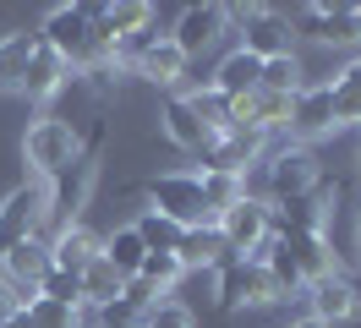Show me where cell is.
I'll list each match as a JSON object with an SVG mask.
<instances>
[{"label":"cell","mask_w":361,"mask_h":328,"mask_svg":"<svg viewBox=\"0 0 361 328\" xmlns=\"http://www.w3.org/2000/svg\"><path fill=\"white\" fill-rule=\"evenodd\" d=\"M23 159H27V170H33V181H55L61 170H71V164L82 159V137H77L71 121L44 115V121H33V126H27Z\"/></svg>","instance_id":"obj_1"},{"label":"cell","mask_w":361,"mask_h":328,"mask_svg":"<svg viewBox=\"0 0 361 328\" xmlns=\"http://www.w3.org/2000/svg\"><path fill=\"white\" fill-rule=\"evenodd\" d=\"M323 186V164H317L312 148H279L263 159V202H295V197H312Z\"/></svg>","instance_id":"obj_2"},{"label":"cell","mask_w":361,"mask_h":328,"mask_svg":"<svg viewBox=\"0 0 361 328\" xmlns=\"http://www.w3.org/2000/svg\"><path fill=\"white\" fill-rule=\"evenodd\" d=\"M148 202H154L164 219H176L180 230H197V224H214L203 202V181L197 170H170V175H154L148 181Z\"/></svg>","instance_id":"obj_3"},{"label":"cell","mask_w":361,"mask_h":328,"mask_svg":"<svg viewBox=\"0 0 361 328\" xmlns=\"http://www.w3.org/2000/svg\"><path fill=\"white\" fill-rule=\"evenodd\" d=\"M230 22H241V49L257 55V61H274V55H290V39L295 28L285 11H274V6H225Z\"/></svg>","instance_id":"obj_4"},{"label":"cell","mask_w":361,"mask_h":328,"mask_svg":"<svg viewBox=\"0 0 361 328\" xmlns=\"http://www.w3.org/2000/svg\"><path fill=\"white\" fill-rule=\"evenodd\" d=\"M49 224V186L44 181H27L0 202V252L17 246V241H33Z\"/></svg>","instance_id":"obj_5"},{"label":"cell","mask_w":361,"mask_h":328,"mask_svg":"<svg viewBox=\"0 0 361 328\" xmlns=\"http://www.w3.org/2000/svg\"><path fill=\"white\" fill-rule=\"evenodd\" d=\"M285 17H290V28H301L317 44H361V6H323V0H312V6H295Z\"/></svg>","instance_id":"obj_6"},{"label":"cell","mask_w":361,"mask_h":328,"mask_svg":"<svg viewBox=\"0 0 361 328\" xmlns=\"http://www.w3.org/2000/svg\"><path fill=\"white\" fill-rule=\"evenodd\" d=\"M214 274H219V306H274L279 301L269 268L252 262V257H230V262H219Z\"/></svg>","instance_id":"obj_7"},{"label":"cell","mask_w":361,"mask_h":328,"mask_svg":"<svg viewBox=\"0 0 361 328\" xmlns=\"http://www.w3.org/2000/svg\"><path fill=\"white\" fill-rule=\"evenodd\" d=\"M263 159H269V137L235 126V131H225V137H214V148L203 153V170L197 175H247L252 164H263Z\"/></svg>","instance_id":"obj_8"},{"label":"cell","mask_w":361,"mask_h":328,"mask_svg":"<svg viewBox=\"0 0 361 328\" xmlns=\"http://www.w3.org/2000/svg\"><path fill=\"white\" fill-rule=\"evenodd\" d=\"M49 268H55V257H49V241L44 236L17 241V246H6V252H0V279L23 296V306L39 296V279H44Z\"/></svg>","instance_id":"obj_9"},{"label":"cell","mask_w":361,"mask_h":328,"mask_svg":"<svg viewBox=\"0 0 361 328\" xmlns=\"http://www.w3.org/2000/svg\"><path fill=\"white\" fill-rule=\"evenodd\" d=\"M230 33V17H225V6H186L176 17V28H170V44H176L180 55L192 61V55H208L214 44Z\"/></svg>","instance_id":"obj_10"},{"label":"cell","mask_w":361,"mask_h":328,"mask_svg":"<svg viewBox=\"0 0 361 328\" xmlns=\"http://www.w3.org/2000/svg\"><path fill=\"white\" fill-rule=\"evenodd\" d=\"M334 83H312V87H301L295 93V104H290V137L307 148L312 137H323V131H334Z\"/></svg>","instance_id":"obj_11"},{"label":"cell","mask_w":361,"mask_h":328,"mask_svg":"<svg viewBox=\"0 0 361 328\" xmlns=\"http://www.w3.org/2000/svg\"><path fill=\"white\" fill-rule=\"evenodd\" d=\"M301 296H307V306H312V317L323 328H334V323H345V317H356V312H361V290L350 279H339V274L307 284Z\"/></svg>","instance_id":"obj_12"},{"label":"cell","mask_w":361,"mask_h":328,"mask_svg":"<svg viewBox=\"0 0 361 328\" xmlns=\"http://www.w3.org/2000/svg\"><path fill=\"white\" fill-rule=\"evenodd\" d=\"M219 236L230 241L235 257H247L252 246L269 236V202H263V197H241L230 214H219Z\"/></svg>","instance_id":"obj_13"},{"label":"cell","mask_w":361,"mask_h":328,"mask_svg":"<svg viewBox=\"0 0 361 328\" xmlns=\"http://www.w3.org/2000/svg\"><path fill=\"white\" fill-rule=\"evenodd\" d=\"M159 126H164V137H170L180 153H197V159H203V153L214 148V131H208L203 121L186 109V99H180V93H176V99H164V109H159Z\"/></svg>","instance_id":"obj_14"},{"label":"cell","mask_w":361,"mask_h":328,"mask_svg":"<svg viewBox=\"0 0 361 328\" xmlns=\"http://www.w3.org/2000/svg\"><path fill=\"white\" fill-rule=\"evenodd\" d=\"M66 77H71V66L49 49L44 39L33 44V61H27V77H23V99H33V104H49L61 87H66Z\"/></svg>","instance_id":"obj_15"},{"label":"cell","mask_w":361,"mask_h":328,"mask_svg":"<svg viewBox=\"0 0 361 328\" xmlns=\"http://www.w3.org/2000/svg\"><path fill=\"white\" fill-rule=\"evenodd\" d=\"M99 252H104V236H93L88 224H66V230H55V241H49V257H55V268H66V274H82Z\"/></svg>","instance_id":"obj_16"},{"label":"cell","mask_w":361,"mask_h":328,"mask_svg":"<svg viewBox=\"0 0 361 328\" xmlns=\"http://www.w3.org/2000/svg\"><path fill=\"white\" fill-rule=\"evenodd\" d=\"M176 257H180V268L192 274V268H219V262H230L235 252H230V241L219 236V224H197V230L180 236Z\"/></svg>","instance_id":"obj_17"},{"label":"cell","mask_w":361,"mask_h":328,"mask_svg":"<svg viewBox=\"0 0 361 328\" xmlns=\"http://www.w3.org/2000/svg\"><path fill=\"white\" fill-rule=\"evenodd\" d=\"M279 246L290 252L295 274H301V284H317V279H329V274H339V268H334V246H329V236H285Z\"/></svg>","instance_id":"obj_18"},{"label":"cell","mask_w":361,"mask_h":328,"mask_svg":"<svg viewBox=\"0 0 361 328\" xmlns=\"http://www.w3.org/2000/svg\"><path fill=\"white\" fill-rule=\"evenodd\" d=\"M132 66H137V77H148V83H159V87H176L180 77H186V55L170 44V33H159Z\"/></svg>","instance_id":"obj_19"},{"label":"cell","mask_w":361,"mask_h":328,"mask_svg":"<svg viewBox=\"0 0 361 328\" xmlns=\"http://www.w3.org/2000/svg\"><path fill=\"white\" fill-rule=\"evenodd\" d=\"M257 77H263V61L247 55V49H230L219 61V71H214V87L225 99H247V93H257Z\"/></svg>","instance_id":"obj_20"},{"label":"cell","mask_w":361,"mask_h":328,"mask_svg":"<svg viewBox=\"0 0 361 328\" xmlns=\"http://www.w3.org/2000/svg\"><path fill=\"white\" fill-rule=\"evenodd\" d=\"M33 44H39V33H6V39H0V93H23Z\"/></svg>","instance_id":"obj_21"},{"label":"cell","mask_w":361,"mask_h":328,"mask_svg":"<svg viewBox=\"0 0 361 328\" xmlns=\"http://www.w3.org/2000/svg\"><path fill=\"white\" fill-rule=\"evenodd\" d=\"M142 257H148V246H142V236H137L132 224H121V230H110V236H104V262H110L121 279H137Z\"/></svg>","instance_id":"obj_22"},{"label":"cell","mask_w":361,"mask_h":328,"mask_svg":"<svg viewBox=\"0 0 361 328\" xmlns=\"http://www.w3.org/2000/svg\"><path fill=\"white\" fill-rule=\"evenodd\" d=\"M121 290H126V279H121L110 262H104V252H99V257L82 268V306H88V312H99V306H110Z\"/></svg>","instance_id":"obj_23"},{"label":"cell","mask_w":361,"mask_h":328,"mask_svg":"<svg viewBox=\"0 0 361 328\" xmlns=\"http://www.w3.org/2000/svg\"><path fill=\"white\" fill-rule=\"evenodd\" d=\"M180 99H186V109H192V115H197V121H203L214 137H225V131H230V99H225L214 83L192 87V93H180Z\"/></svg>","instance_id":"obj_24"},{"label":"cell","mask_w":361,"mask_h":328,"mask_svg":"<svg viewBox=\"0 0 361 328\" xmlns=\"http://www.w3.org/2000/svg\"><path fill=\"white\" fill-rule=\"evenodd\" d=\"M132 230L142 236V246H148V252H176V246H180V236H186L176 219H164L159 208H142V214L132 219Z\"/></svg>","instance_id":"obj_25"},{"label":"cell","mask_w":361,"mask_h":328,"mask_svg":"<svg viewBox=\"0 0 361 328\" xmlns=\"http://www.w3.org/2000/svg\"><path fill=\"white\" fill-rule=\"evenodd\" d=\"M180 279H186V268H180L176 252H148V257H142V268H137V284H148L154 296H170Z\"/></svg>","instance_id":"obj_26"},{"label":"cell","mask_w":361,"mask_h":328,"mask_svg":"<svg viewBox=\"0 0 361 328\" xmlns=\"http://www.w3.org/2000/svg\"><path fill=\"white\" fill-rule=\"evenodd\" d=\"M203 181V202H208V214H214V224H219V214H230L247 192V175H197Z\"/></svg>","instance_id":"obj_27"},{"label":"cell","mask_w":361,"mask_h":328,"mask_svg":"<svg viewBox=\"0 0 361 328\" xmlns=\"http://www.w3.org/2000/svg\"><path fill=\"white\" fill-rule=\"evenodd\" d=\"M33 328H88V306H61V301H44V296H33L23 306Z\"/></svg>","instance_id":"obj_28"},{"label":"cell","mask_w":361,"mask_h":328,"mask_svg":"<svg viewBox=\"0 0 361 328\" xmlns=\"http://www.w3.org/2000/svg\"><path fill=\"white\" fill-rule=\"evenodd\" d=\"M257 87H269V93H290V99H295V93L307 87V83H301V55L290 49V55H274V61H263Z\"/></svg>","instance_id":"obj_29"},{"label":"cell","mask_w":361,"mask_h":328,"mask_svg":"<svg viewBox=\"0 0 361 328\" xmlns=\"http://www.w3.org/2000/svg\"><path fill=\"white\" fill-rule=\"evenodd\" d=\"M137 328H197V317H192V306H186V301L159 296V301L142 312V323H137Z\"/></svg>","instance_id":"obj_30"},{"label":"cell","mask_w":361,"mask_h":328,"mask_svg":"<svg viewBox=\"0 0 361 328\" xmlns=\"http://www.w3.org/2000/svg\"><path fill=\"white\" fill-rule=\"evenodd\" d=\"M39 296H44V301H61V306H82V274L49 268L44 279H39Z\"/></svg>","instance_id":"obj_31"},{"label":"cell","mask_w":361,"mask_h":328,"mask_svg":"<svg viewBox=\"0 0 361 328\" xmlns=\"http://www.w3.org/2000/svg\"><path fill=\"white\" fill-rule=\"evenodd\" d=\"M334 121L339 126H361V87L339 83V77H334Z\"/></svg>","instance_id":"obj_32"},{"label":"cell","mask_w":361,"mask_h":328,"mask_svg":"<svg viewBox=\"0 0 361 328\" xmlns=\"http://www.w3.org/2000/svg\"><path fill=\"white\" fill-rule=\"evenodd\" d=\"M99 323L104 328H137L142 323V306H132L126 296H115L110 306H99Z\"/></svg>","instance_id":"obj_33"},{"label":"cell","mask_w":361,"mask_h":328,"mask_svg":"<svg viewBox=\"0 0 361 328\" xmlns=\"http://www.w3.org/2000/svg\"><path fill=\"white\" fill-rule=\"evenodd\" d=\"M11 312H23V296H17L11 284L0 279V323H11Z\"/></svg>","instance_id":"obj_34"},{"label":"cell","mask_w":361,"mask_h":328,"mask_svg":"<svg viewBox=\"0 0 361 328\" xmlns=\"http://www.w3.org/2000/svg\"><path fill=\"white\" fill-rule=\"evenodd\" d=\"M339 83H350V87H361V55L350 66H345V71H339Z\"/></svg>","instance_id":"obj_35"},{"label":"cell","mask_w":361,"mask_h":328,"mask_svg":"<svg viewBox=\"0 0 361 328\" xmlns=\"http://www.w3.org/2000/svg\"><path fill=\"white\" fill-rule=\"evenodd\" d=\"M6 328H33V317H27V312H11V323Z\"/></svg>","instance_id":"obj_36"},{"label":"cell","mask_w":361,"mask_h":328,"mask_svg":"<svg viewBox=\"0 0 361 328\" xmlns=\"http://www.w3.org/2000/svg\"><path fill=\"white\" fill-rule=\"evenodd\" d=\"M290 328H323V323H317V317H301V323H290Z\"/></svg>","instance_id":"obj_37"},{"label":"cell","mask_w":361,"mask_h":328,"mask_svg":"<svg viewBox=\"0 0 361 328\" xmlns=\"http://www.w3.org/2000/svg\"><path fill=\"white\" fill-rule=\"evenodd\" d=\"M356 252H361V241H356Z\"/></svg>","instance_id":"obj_38"},{"label":"cell","mask_w":361,"mask_h":328,"mask_svg":"<svg viewBox=\"0 0 361 328\" xmlns=\"http://www.w3.org/2000/svg\"><path fill=\"white\" fill-rule=\"evenodd\" d=\"M0 328H6V323H0Z\"/></svg>","instance_id":"obj_39"}]
</instances>
